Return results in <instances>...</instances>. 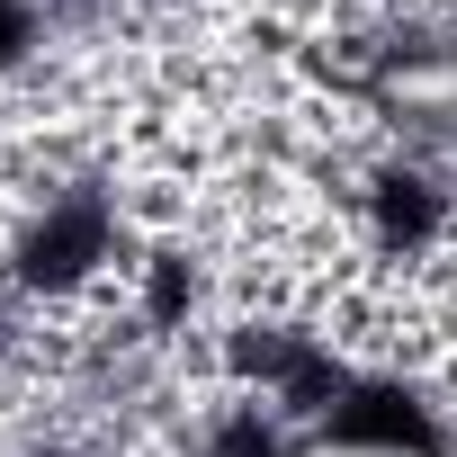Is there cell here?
Segmentation results:
<instances>
[{
    "mask_svg": "<svg viewBox=\"0 0 457 457\" xmlns=\"http://www.w3.org/2000/svg\"><path fill=\"white\" fill-rule=\"evenodd\" d=\"M117 261V188H54L19 234V287L72 296Z\"/></svg>",
    "mask_w": 457,
    "mask_h": 457,
    "instance_id": "6da1fadb",
    "label": "cell"
},
{
    "mask_svg": "<svg viewBox=\"0 0 457 457\" xmlns=\"http://www.w3.org/2000/svg\"><path fill=\"white\" fill-rule=\"evenodd\" d=\"M323 448L439 457V448H448V430H439V412L421 403V386H412V377H395V368H359V377L341 386V403L323 412Z\"/></svg>",
    "mask_w": 457,
    "mask_h": 457,
    "instance_id": "7a4b0ae2",
    "label": "cell"
},
{
    "mask_svg": "<svg viewBox=\"0 0 457 457\" xmlns=\"http://www.w3.org/2000/svg\"><path fill=\"white\" fill-rule=\"evenodd\" d=\"M368 224H377V243H386L395 261H421V252L439 243V224H448V197H439L421 170H386V179L368 188Z\"/></svg>",
    "mask_w": 457,
    "mask_h": 457,
    "instance_id": "3957f363",
    "label": "cell"
},
{
    "mask_svg": "<svg viewBox=\"0 0 457 457\" xmlns=\"http://www.w3.org/2000/svg\"><path fill=\"white\" fill-rule=\"evenodd\" d=\"M314 457H368V448H314Z\"/></svg>",
    "mask_w": 457,
    "mask_h": 457,
    "instance_id": "277c9868",
    "label": "cell"
}]
</instances>
